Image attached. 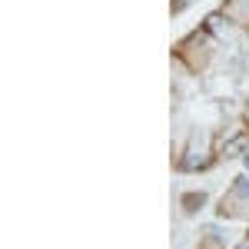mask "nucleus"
<instances>
[{"label":"nucleus","instance_id":"obj_9","mask_svg":"<svg viewBox=\"0 0 249 249\" xmlns=\"http://www.w3.org/2000/svg\"><path fill=\"white\" fill-rule=\"evenodd\" d=\"M243 166H246V170H249V150H246V153H243Z\"/></svg>","mask_w":249,"mask_h":249},{"label":"nucleus","instance_id":"obj_8","mask_svg":"<svg viewBox=\"0 0 249 249\" xmlns=\"http://www.w3.org/2000/svg\"><path fill=\"white\" fill-rule=\"evenodd\" d=\"M186 3H190V0H173V10H183Z\"/></svg>","mask_w":249,"mask_h":249},{"label":"nucleus","instance_id":"obj_4","mask_svg":"<svg viewBox=\"0 0 249 249\" xmlns=\"http://www.w3.org/2000/svg\"><path fill=\"white\" fill-rule=\"evenodd\" d=\"M206 30H210V34H213L216 40H232L239 27H236V23H232V20L226 17L223 10H219V14H213V17H206Z\"/></svg>","mask_w":249,"mask_h":249},{"label":"nucleus","instance_id":"obj_1","mask_svg":"<svg viewBox=\"0 0 249 249\" xmlns=\"http://www.w3.org/2000/svg\"><path fill=\"white\" fill-rule=\"evenodd\" d=\"M213 57H216V37L210 30H193L190 37H183L179 47H176V63L186 67L190 73H203L213 63Z\"/></svg>","mask_w":249,"mask_h":249},{"label":"nucleus","instance_id":"obj_2","mask_svg":"<svg viewBox=\"0 0 249 249\" xmlns=\"http://www.w3.org/2000/svg\"><path fill=\"white\" fill-rule=\"evenodd\" d=\"M213 136L210 133H199V130H193L190 140H186V146H183V153H179V170L186 173H196V170H206L213 163Z\"/></svg>","mask_w":249,"mask_h":249},{"label":"nucleus","instance_id":"obj_7","mask_svg":"<svg viewBox=\"0 0 249 249\" xmlns=\"http://www.w3.org/2000/svg\"><path fill=\"white\" fill-rule=\"evenodd\" d=\"M179 206H183V213H186V216H193V213H199L203 206H206V193H183Z\"/></svg>","mask_w":249,"mask_h":249},{"label":"nucleus","instance_id":"obj_6","mask_svg":"<svg viewBox=\"0 0 249 249\" xmlns=\"http://www.w3.org/2000/svg\"><path fill=\"white\" fill-rule=\"evenodd\" d=\"M246 150H249V146H246V133H232L230 140H223V143H219V150H216V153L230 160V156H239V153H246Z\"/></svg>","mask_w":249,"mask_h":249},{"label":"nucleus","instance_id":"obj_5","mask_svg":"<svg viewBox=\"0 0 249 249\" xmlns=\"http://www.w3.org/2000/svg\"><path fill=\"white\" fill-rule=\"evenodd\" d=\"M223 14L236 27H249V0H223Z\"/></svg>","mask_w":249,"mask_h":249},{"label":"nucleus","instance_id":"obj_3","mask_svg":"<svg viewBox=\"0 0 249 249\" xmlns=\"http://www.w3.org/2000/svg\"><path fill=\"white\" fill-rule=\"evenodd\" d=\"M216 213L223 219H249V176H236L230 190L223 193Z\"/></svg>","mask_w":249,"mask_h":249},{"label":"nucleus","instance_id":"obj_11","mask_svg":"<svg viewBox=\"0 0 249 249\" xmlns=\"http://www.w3.org/2000/svg\"><path fill=\"white\" fill-rule=\"evenodd\" d=\"M246 126H249V103H246Z\"/></svg>","mask_w":249,"mask_h":249},{"label":"nucleus","instance_id":"obj_10","mask_svg":"<svg viewBox=\"0 0 249 249\" xmlns=\"http://www.w3.org/2000/svg\"><path fill=\"white\" fill-rule=\"evenodd\" d=\"M236 249H249V239H243V243H239V246H236Z\"/></svg>","mask_w":249,"mask_h":249}]
</instances>
